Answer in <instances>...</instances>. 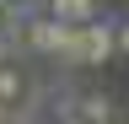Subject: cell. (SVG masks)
Masks as SVG:
<instances>
[{"label": "cell", "instance_id": "2", "mask_svg": "<svg viewBox=\"0 0 129 124\" xmlns=\"http://www.w3.org/2000/svg\"><path fill=\"white\" fill-rule=\"evenodd\" d=\"M64 43H70V27H59V22H48V16L22 22V49H38V54H64Z\"/></svg>", "mask_w": 129, "mask_h": 124}, {"label": "cell", "instance_id": "11", "mask_svg": "<svg viewBox=\"0 0 129 124\" xmlns=\"http://www.w3.org/2000/svg\"><path fill=\"white\" fill-rule=\"evenodd\" d=\"M108 124H113V119H108Z\"/></svg>", "mask_w": 129, "mask_h": 124}, {"label": "cell", "instance_id": "4", "mask_svg": "<svg viewBox=\"0 0 129 124\" xmlns=\"http://www.w3.org/2000/svg\"><path fill=\"white\" fill-rule=\"evenodd\" d=\"M75 113L86 119V124H108V119H113V97H108V92H86Z\"/></svg>", "mask_w": 129, "mask_h": 124}, {"label": "cell", "instance_id": "1", "mask_svg": "<svg viewBox=\"0 0 129 124\" xmlns=\"http://www.w3.org/2000/svg\"><path fill=\"white\" fill-rule=\"evenodd\" d=\"M113 54V27L97 16V22H86V27H70V43H64V54L59 59H70V65H102V59Z\"/></svg>", "mask_w": 129, "mask_h": 124}, {"label": "cell", "instance_id": "9", "mask_svg": "<svg viewBox=\"0 0 129 124\" xmlns=\"http://www.w3.org/2000/svg\"><path fill=\"white\" fill-rule=\"evenodd\" d=\"M64 124H86V119H81V113H64Z\"/></svg>", "mask_w": 129, "mask_h": 124}, {"label": "cell", "instance_id": "3", "mask_svg": "<svg viewBox=\"0 0 129 124\" xmlns=\"http://www.w3.org/2000/svg\"><path fill=\"white\" fill-rule=\"evenodd\" d=\"M43 16L59 27H86L97 22V0H43Z\"/></svg>", "mask_w": 129, "mask_h": 124}, {"label": "cell", "instance_id": "10", "mask_svg": "<svg viewBox=\"0 0 129 124\" xmlns=\"http://www.w3.org/2000/svg\"><path fill=\"white\" fill-rule=\"evenodd\" d=\"M0 124H11V108H0Z\"/></svg>", "mask_w": 129, "mask_h": 124}, {"label": "cell", "instance_id": "6", "mask_svg": "<svg viewBox=\"0 0 129 124\" xmlns=\"http://www.w3.org/2000/svg\"><path fill=\"white\" fill-rule=\"evenodd\" d=\"M22 92H27V81H22V76H16L11 65H0V108L22 103Z\"/></svg>", "mask_w": 129, "mask_h": 124}, {"label": "cell", "instance_id": "5", "mask_svg": "<svg viewBox=\"0 0 129 124\" xmlns=\"http://www.w3.org/2000/svg\"><path fill=\"white\" fill-rule=\"evenodd\" d=\"M16 49H22V22H16V16H0V65H11Z\"/></svg>", "mask_w": 129, "mask_h": 124}, {"label": "cell", "instance_id": "7", "mask_svg": "<svg viewBox=\"0 0 129 124\" xmlns=\"http://www.w3.org/2000/svg\"><path fill=\"white\" fill-rule=\"evenodd\" d=\"M0 16H16V22H32V16H43V0H0Z\"/></svg>", "mask_w": 129, "mask_h": 124}, {"label": "cell", "instance_id": "8", "mask_svg": "<svg viewBox=\"0 0 129 124\" xmlns=\"http://www.w3.org/2000/svg\"><path fill=\"white\" fill-rule=\"evenodd\" d=\"M113 43H118V49H124V54H129V22H124V27H118V38H113Z\"/></svg>", "mask_w": 129, "mask_h": 124}]
</instances>
